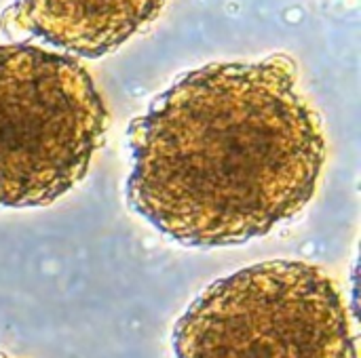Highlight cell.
I'll return each mask as SVG.
<instances>
[{"instance_id": "6da1fadb", "label": "cell", "mask_w": 361, "mask_h": 358, "mask_svg": "<svg viewBox=\"0 0 361 358\" xmlns=\"http://www.w3.org/2000/svg\"><path fill=\"white\" fill-rule=\"evenodd\" d=\"M129 207L184 247L267 236L315 196L317 114L288 55L186 72L129 127Z\"/></svg>"}, {"instance_id": "7a4b0ae2", "label": "cell", "mask_w": 361, "mask_h": 358, "mask_svg": "<svg viewBox=\"0 0 361 358\" xmlns=\"http://www.w3.org/2000/svg\"><path fill=\"white\" fill-rule=\"evenodd\" d=\"M106 129L104 99L74 57L0 44V207L55 203L87 175Z\"/></svg>"}, {"instance_id": "3957f363", "label": "cell", "mask_w": 361, "mask_h": 358, "mask_svg": "<svg viewBox=\"0 0 361 358\" xmlns=\"http://www.w3.org/2000/svg\"><path fill=\"white\" fill-rule=\"evenodd\" d=\"M171 344L176 358H357L334 281L294 260L212 283L178 319Z\"/></svg>"}, {"instance_id": "277c9868", "label": "cell", "mask_w": 361, "mask_h": 358, "mask_svg": "<svg viewBox=\"0 0 361 358\" xmlns=\"http://www.w3.org/2000/svg\"><path fill=\"white\" fill-rule=\"evenodd\" d=\"M167 0H13L2 30L97 59L146 27Z\"/></svg>"}, {"instance_id": "5b68a950", "label": "cell", "mask_w": 361, "mask_h": 358, "mask_svg": "<svg viewBox=\"0 0 361 358\" xmlns=\"http://www.w3.org/2000/svg\"><path fill=\"white\" fill-rule=\"evenodd\" d=\"M0 358H11V357H6V354H0Z\"/></svg>"}]
</instances>
